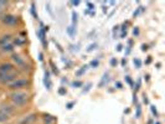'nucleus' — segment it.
I'll return each mask as SVG.
<instances>
[{"instance_id": "obj_1", "label": "nucleus", "mask_w": 165, "mask_h": 124, "mask_svg": "<svg viewBox=\"0 0 165 124\" xmlns=\"http://www.w3.org/2000/svg\"><path fill=\"white\" fill-rule=\"evenodd\" d=\"M27 98H29V95L24 91H15L10 95V99L13 104L16 107H22L24 104H26Z\"/></svg>"}, {"instance_id": "obj_2", "label": "nucleus", "mask_w": 165, "mask_h": 124, "mask_svg": "<svg viewBox=\"0 0 165 124\" xmlns=\"http://www.w3.org/2000/svg\"><path fill=\"white\" fill-rule=\"evenodd\" d=\"M27 84H29V81H27L26 78H16L15 81H13V82L9 84V87H10L11 89L18 91V89H21V88L26 87Z\"/></svg>"}, {"instance_id": "obj_3", "label": "nucleus", "mask_w": 165, "mask_h": 124, "mask_svg": "<svg viewBox=\"0 0 165 124\" xmlns=\"http://www.w3.org/2000/svg\"><path fill=\"white\" fill-rule=\"evenodd\" d=\"M2 21H3L4 25H8V26H15V25L18 24V17H16L15 15L6 14V15H3Z\"/></svg>"}, {"instance_id": "obj_4", "label": "nucleus", "mask_w": 165, "mask_h": 124, "mask_svg": "<svg viewBox=\"0 0 165 124\" xmlns=\"http://www.w3.org/2000/svg\"><path fill=\"white\" fill-rule=\"evenodd\" d=\"M16 79V72H9V73H4V75H0V82L3 83H11L13 81Z\"/></svg>"}, {"instance_id": "obj_5", "label": "nucleus", "mask_w": 165, "mask_h": 124, "mask_svg": "<svg viewBox=\"0 0 165 124\" xmlns=\"http://www.w3.org/2000/svg\"><path fill=\"white\" fill-rule=\"evenodd\" d=\"M14 71V66L11 64H2L0 65V75H4V73H9Z\"/></svg>"}, {"instance_id": "obj_6", "label": "nucleus", "mask_w": 165, "mask_h": 124, "mask_svg": "<svg viewBox=\"0 0 165 124\" xmlns=\"http://www.w3.org/2000/svg\"><path fill=\"white\" fill-rule=\"evenodd\" d=\"M13 61L16 64V66H20V67H22V66H25V61H24V58L20 56V55H13Z\"/></svg>"}, {"instance_id": "obj_7", "label": "nucleus", "mask_w": 165, "mask_h": 124, "mask_svg": "<svg viewBox=\"0 0 165 124\" xmlns=\"http://www.w3.org/2000/svg\"><path fill=\"white\" fill-rule=\"evenodd\" d=\"M0 48H2V51H4V52H13V51H14V45L9 42V44H6V45L0 46Z\"/></svg>"}, {"instance_id": "obj_8", "label": "nucleus", "mask_w": 165, "mask_h": 124, "mask_svg": "<svg viewBox=\"0 0 165 124\" xmlns=\"http://www.w3.org/2000/svg\"><path fill=\"white\" fill-rule=\"evenodd\" d=\"M10 40H11V36H10V35H5V36H3V39H0V46L9 44Z\"/></svg>"}, {"instance_id": "obj_9", "label": "nucleus", "mask_w": 165, "mask_h": 124, "mask_svg": "<svg viewBox=\"0 0 165 124\" xmlns=\"http://www.w3.org/2000/svg\"><path fill=\"white\" fill-rule=\"evenodd\" d=\"M35 119H36V115H35V114H31V115H29V118H26L21 124H30V123L34 122Z\"/></svg>"}, {"instance_id": "obj_10", "label": "nucleus", "mask_w": 165, "mask_h": 124, "mask_svg": "<svg viewBox=\"0 0 165 124\" xmlns=\"http://www.w3.org/2000/svg\"><path fill=\"white\" fill-rule=\"evenodd\" d=\"M6 6H8V2H2V0H0V16L3 15V13H4Z\"/></svg>"}, {"instance_id": "obj_11", "label": "nucleus", "mask_w": 165, "mask_h": 124, "mask_svg": "<svg viewBox=\"0 0 165 124\" xmlns=\"http://www.w3.org/2000/svg\"><path fill=\"white\" fill-rule=\"evenodd\" d=\"M44 120H45L46 124H52V123L55 122V118H53L52 115H45V119H44Z\"/></svg>"}, {"instance_id": "obj_12", "label": "nucleus", "mask_w": 165, "mask_h": 124, "mask_svg": "<svg viewBox=\"0 0 165 124\" xmlns=\"http://www.w3.org/2000/svg\"><path fill=\"white\" fill-rule=\"evenodd\" d=\"M8 119H9V115H8V114L0 112V123H4V122H6Z\"/></svg>"}, {"instance_id": "obj_13", "label": "nucleus", "mask_w": 165, "mask_h": 124, "mask_svg": "<svg viewBox=\"0 0 165 124\" xmlns=\"http://www.w3.org/2000/svg\"><path fill=\"white\" fill-rule=\"evenodd\" d=\"M86 71H87V66H82V68H81V70H78V71L76 72V76H77V77H80V76H82Z\"/></svg>"}, {"instance_id": "obj_14", "label": "nucleus", "mask_w": 165, "mask_h": 124, "mask_svg": "<svg viewBox=\"0 0 165 124\" xmlns=\"http://www.w3.org/2000/svg\"><path fill=\"white\" fill-rule=\"evenodd\" d=\"M67 33H69V35H70L71 37H73V35H75V33H76V27L70 26V27L67 29Z\"/></svg>"}, {"instance_id": "obj_15", "label": "nucleus", "mask_w": 165, "mask_h": 124, "mask_svg": "<svg viewBox=\"0 0 165 124\" xmlns=\"http://www.w3.org/2000/svg\"><path fill=\"white\" fill-rule=\"evenodd\" d=\"M45 84H46V87L50 89L51 88V83H50V77H49V73L46 72V75H45Z\"/></svg>"}, {"instance_id": "obj_16", "label": "nucleus", "mask_w": 165, "mask_h": 124, "mask_svg": "<svg viewBox=\"0 0 165 124\" xmlns=\"http://www.w3.org/2000/svg\"><path fill=\"white\" fill-rule=\"evenodd\" d=\"M98 65H100V61H98V60H92V61H91V64H89V66H91L92 68L98 67Z\"/></svg>"}, {"instance_id": "obj_17", "label": "nucleus", "mask_w": 165, "mask_h": 124, "mask_svg": "<svg viewBox=\"0 0 165 124\" xmlns=\"http://www.w3.org/2000/svg\"><path fill=\"white\" fill-rule=\"evenodd\" d=\"M25 42H26L25 39H16V40H15V44H16V45H24Z\"/></svg>"}, {"instance_id": "obj_18", "label": "nucleus", "mask_w": 165, "mask_h": 124, "mask_svg": "<svg viewBox=\"0 0 165 124\" xmlns=\"http://www.w3.org/2000/svg\"><path fill=\"white\" fill-rule=\"evenodd\" d=\"M134 65L137 66V68H140L142 62H140V60H139V58H134Z\"/></svg>"}, {"instance_id": "obj_19", "label": "nucleus", "mask_w": 165, "mask_h": 124, "mask_svg": "<svg viewBox=\"0 0 165 124\" xmlns=\"http://www.w3.org/2000/svg\"><path fill=\"white\" fill-rule=\"evenodd\" d=\"M96 47H97V44H92V45H91V46L87 48V52H91V51H93Z\"/></svg>"}, {"instance_id": "obj_20", "label": "nucleus", "mask_w": 165, "mask_h": 124, "mask_svg": "<svg viewBox=\"0 0 165 124\" xmlns=\"http://www.w3.org/2000/svg\"><path fill=\"white\" fill-rule=\"evenodd\" d=\"M72 21H73V22H77V14H76V13L72 14Z\"/></svg>"}, {"instance_id": "obj_21", "label": "nucleus", "mask_w": 165, "mask_h": 124, "mask_svg": "<svg viewBox=\"0 0 165 124\" xmlns=\"http://www.w3.org/2000/svg\"><path fill=\"white\" fill-rule=\"evenodd\" d=\"M87 5H88V9H89V10H93V9H94V6H93V4H91V3H88Z\"/></svg>"}, {"instance_id": "obj_22", "label": "nucleus", "mask_w": 165, "mask_h": 124, "mask_svg": "<svg viewBox=\"0 0 165 124\" xmlns=\"http://www.w3.org/2000/svg\"><path fill=\"white\" fill-rule=\"evenodd\" d=\"M111 65H112V66H114V65H117V61H116L114 58H113V60H111Z\"/></svg>"}, {"instance_id": "obj_23", "label": "nucleus", "mask_w": 165, "mask_h": 124, "mask_svg": "<svg viewBox=\"0 0 165 124\" xmlns=\"http://www.w3.org/2000/svg\"><path fill=\"white\" fill-rule=\"evenodd\" d=\"M142 50H143V51H147V50H148V46H147V45H143V46H142Z\"/></svg>"}, {"instance_id": "obj_24", "label": "nucleus", "mask_w": 165, "mask_h": 124, "mask_svg": "<svg viewBox=\"0 0 165 124\" xmlns=\"http://www.w3.org/2000/svg\"><path fill=\"white\" fill-rule=\"evenodd\" d=\"M81 84H82V82H75V83H73L75 87H76V86H81Z\"/></svg>"}, {"instance_id": "obj_25", "label": "nucleus", "mask_w": 165, "mask_h": 124, "mask_svg": "<svg viewBox=\"0 0 165 124\" xmlns=\"http://www.w3.org/2000/svg\"><path fill=\"white\" fill-rule=\"evenodd\" d=\"M139 34V30L138 29H134V35H138Z\"/></svg>"}, {"instance_id": "obj_26", "label": "nucleus", "mask_w": 165, "mask_h": 124, "mask_svg": "<svg viewBox=\"0 0 165 124\" xmlns=\"http://www.w3.org/2000/svg\"><path fill=\"white\" fill-rule=\"evenodd\" d=\"M60 93H61V95H63V93H66V91H65L63 88H61V89H60Z\"/></svg>"}, {"instance_id": "obj_27", "label": "nucleus", "mask_w": 165, "mask_h": 124, "mask_svg": "<svg viewBox=\"0 0 165 124\" xmlns=\"http://www.w3.org/2000/svg\"><path fill=\"white\" fill-rule=\"evenodd\" d=\"M122 47H123L122 45H118V47H117V51H120V50H122Z\"/></svg>"}, {"instance_id": "obj_28", "label": "nucleus", "mask_w": 165, "mask_h": 124, "mask_svg": "<svg viewBox=\"0 0 165 124\" xmlns=\"http://www.w3.org/2000/svg\"><path fill=\"white\" fill-rule=\"evenodd\" d=\"M80 4V2H72V5H78Z\"/></svg>"}, {"instance_id": "obj_29", "label": "nucleus", "mask_w": 165, "mask_h": 124, "mask_svg": "<svg viewBox=\"0 0 165 124\" xmlns=\"http://www.w3.org/2000/svg\"><path fill=\"white\" fill-rule=\"evenodd\" d=\"M117 87H118V88H122V84L118 82V83H117Z\"/></svg>"}, {"instance_id": "obj_30", "label": "nucleus", "mask_w": 165, "mask_h": 124, "mask_svg": "<svg viewBox=\"0 0 165 124\" xmlns=\"http://www.w3.org/2000/svg\"><path fill=\"white\" fill-rule=\"evenodd\" d=\"M158 124H159V123H158Z\"/></svg>"}]
</instances>
